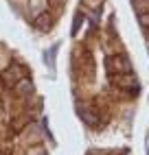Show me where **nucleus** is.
Instances as JSON below:
<instances>
[{
    "label": "nucleus",
    "mask_w": 149,
    "mask_h": 155,
    "mask_svg": "<svg viewBox=\"0 0 149 155\" xmlns=\"http://www.w3.org/2000/svg\"><path fill=\"white\" fill-rule=\"evenodd\" d=\"M105 64H108V68H110L112 72H130V64H127V59H125L123 55L110 57Z\"/></svg>",
    "instance_id": "obj_1"
}]
</instances>
